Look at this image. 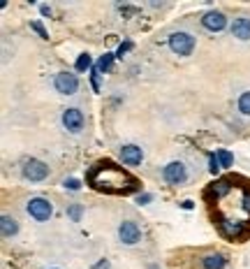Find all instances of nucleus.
I'll use <instances>...</instances> for the list:
<instances>
[{
    "label": "nucleus",
    "mask_w": 250,
    "mask_h": 269,
    "mask_svg": "<svg viewBox=\"0 0 250 269\" xmlns=\"http://www.w3.org/2000/svg\"><path fill=\"white\" fill-rule=\"evenodd\" d=\"M225 265H227V260L220 253H211V255H206L202 260V267L204 269H225Z\"/></svg>",
    "instance_id": "nucleus-12"
},
{
    "label": "nucleus",
    "mask_w": 250,
    "mask_h": 269,
    "mask_svg": "<svg viewBox=\"0 0 250 269\" xmlns=\"http://www.w3.org/2000/svg\"><path fill=\"white\" fill-rule=\"evenodd\" d=\"M162 176H165L167 184H172V186H178V184H183L186 181V165L183 163H178V160H174V163H169V165L162 169Z\"/></svg>",
    "instance_id": "nucleus-6"
},
{
    "label": "nucleus",
    "mask_w": 250,
    "mask_h": 269,
    "mask_svg": "<svg viewBox=\"0 0 250 269\" xmlns=\"http://www.w3.org/2000/svg\"><path fill=\"white\" fill-rule=\"evenodd\" d=\"M23 176L28 179V181H44L47 176H49V167L44 165L42 160H26V165H23Z\"/></svg>",
    "instance_id": "nucleus-5"
},
{
    "label": "nucleus",
    "mask_w": 250,
    "mask_h": 269,
    "mask_svg": "<svg viewBox=\"0 0 250 269\" xmlns=\"http://www.w3.org/2000/svg\"><path fill=\"white\" fill-rule=\"evenodd\" d=\"M114 53H104V56H100V61L95 63V70L97 72H107L109 67H111V63H114Z\"/></svg>",
    "instance_id": "nucleus-15"
},
{
    "label": "nucleus",
    "mask_w": 250,
    "mask_h": 269,
    "mask_svg": "<svg viewBox=\"0 0 250 269\" xmlns=\"http://www.w3.org/2000/svg\"><path fill=\"white\" fill-rule=\"evenodd\" d=\"M31 28H32L35 33H37V35H40L42 40H49V33L44 31V26H42L40 21H32V23H31Z\"/></svg>",
    "instance_id": "nucleus-18"
},
{
    "label": "nucleus",
    "mask_w": 250,
    "mask_h": 269,
    "mask_svg": "<svg viewBox=\"0 0 250 269\" xmlns=\"http://www.w3.org/2000/svg\"><path fill=\"white\" fill-rule=\"evenodd\" d=\"M0 230H2V237L10 239L19 232V225H16V220H14L12 216H2L0 218Z\"/></svg>",
    "instance_id": "nucleus-13"
},
{
    "label": "nucleus",
    "mask_w": 250,
    "mask_h": 269,
    "mask_svg": "<svg viewBox=\"0 0 250 269\" xmlns=\"http://www.w3.org/2000/svg\"><path fill=\"white\" fill-rule=\"evenodd\" d=\"M93 269H109V262H107V260H100V262H97Z\"/></svg>",
    "instance_id": "nucleus-24"
},
{
    "label": "nucleus",
    "mask_w": 250,
    "mask_h": 269,
    "mask_svg": "<svg viewBox=\"0 0 250 269\" xmlns=\"http://www.w3.org/2000/svg\"><path fill=\"white\" fill-rule=\"evenodd\" d=\"M26 211H28V216L35 218V220H49L53 214V207L51 202L47 200V197H31L28 200V204H26Z\"/></svg>",
    "instance_id": "nucleus-2"
},
{
    "label": "nucleus",
    "mask_w": 250,
    "mask_h": 269,
    "mask_svg": "<svg viewBox=\"0 0 250 269\" xmlns=\"http://www.w3.org/2000/svg\"><path fill=\"white\" fill-rule=\"evenodd\" d=\"M118 239H121L123 244H127V246H132V244H137V241L141 239V230H139V225L132 223V220H123V223L118 225Z\"/></svg>",
    "instance_id": "nucleus-7"
},
{
    "label": "nucleus",
    "mask_w": 250,
    "mask_h": 269,
    "mask_svg": "<svg viewBox=\"0 0 250 269\" xmlns=\"http://www.w3.org/2000/svg\"><path fill=\"white\" fill-rule=\"evenodd\" d=\"M151 200H153V195H148V193H146V195H139V197H137V204H148Z\"/></svg>",
    "instance_id": "nucleus-23"
},
{
    "label": "nucleus",
    "mask_w": 250,
    "mask_h": 269,
    "mask_svg": "<svg viewBox=\"0 0 250 269\" xmlns=\"http://www.w3.org/2000/svg\"><path fill=\"white\" fill-rule=\"evenodd\" d=\"M62 188H65V190H79V188H81V181H79V179H65V181H62Z\"/></svg>",
    "instance_id": "nucleus-19"
},
{
    "label": "nucleus",
    "mask_w": 250,
    "mask_h": 269,
    "mask_svg": "<svg viewBox=\"0 0 250 269\" xmlns=\"http://www.w3.org/2000/svg\"><path fill=\"white\" fill-rule=\"evenodd\" d=\"M239 112H241V114H246V116H250V91L241 93V98H239Z\"/></svg>",
    "instance_id": "nucleus-17"
},
{
    "label": "nucleus",
    "mask_w": 250,
    "mask_h": 269,
    "mask_svg": "<svg viewBox=\"0 0 250 269\" xmlns=\"http://www.w3.org/2000/svg\"><path fill=\"white\" fill-rule=\"evenodd\" d=\"M232 35L236 40H250V19L239 17V19L232 21Z\"/></svg>",
    "instance_id": "nucleus-11"
},
{
    "label": "nucleus",
    "mask_w": 250,
    "mask_h": 269,
    "mask_svg": "<svg viewBox=\"0 0 250 269\" xmlns=\"http://www.w3.org/2000/svg\"><path fill=\"white\" fill-rule=\"evenodd\" d=\"M216 155H218V160H220V167H232V163H234V155L229 153V151H225V149H218Z\"/></svg>",
    "instance_id": "nucleus-16"
},
{
    "label": "nucleus",
    "mask_w": 250,
    "mask_h": 269,
    "mask_svg": "<svg viewBox=\"0 0 250 269\" xmlns=\"http://www.w3.org/2000/svg\"><path fill=\"white\" fill-rule=\"evenodd\" d=\"M70 216H72L74 220H79V218H81V207H79V204H74V207L70 209Z\"/></svg>",
    "instance_id": "nucleus-21"
},
{
    "label": "nucleus",
    "mask_w": 250,
    "mask_h": 269,
    "mask_svg": "<svg viewBox=\"0 0 250 269\" xmlns=\"http://www.w3.org/2000/svg\"><path fill=\"white\" fill-rule=\"evenodd\" d=\"M91 184L97 190H111V193H121V190H130L137 186V181L132 176L123 172L121 167H116L114 163H100L93 167V172L88 174Z\"/></svg>",
    "instance_id": "nucleus-1"
},
{
    "label": "nucleus",
    "mask_w": 250,
    "mask_h": 269,
    "mask_svg": "<svg viewBox=\"0 0 250 269\" xmlns=\"http://www.w3.org/2000/svg\"><path fill=\"white\" fill-rule=\"evenodd\" d=\"M40 12L44 14V17H51V7H49V5H42V7H40Z\"/></svg>",
    "instance_id": "nucleus-25"
},
{
    "label": "nucleus",
    "mask_w": 250,
    "mask_h": 269,
    "mask_svg": "<svg viewBox=\"0 0 250 269\" xmlns=\"http://www.w3.org/2000/svg\"><path fill=\"white\" fill-rule=\"evenodd\" d=\"M169 49L174 53H178V56H190L192 53V49H195V37L190 35V33H172L169 35Z\"/></svg>",
    "instance_id": "nucleus-3"
},
{
    "label": "nucleus",
    "mask_w": 250,
    "mask_h": 269,
    "mask_svg": "<svg viewBox=\"0 0 250 269\" xmlns=\"http://www.w3.org/2000/svg\"><path fill=\"white\" fill-rule=\"evenodd\" d=\"M202 26H204L206 31H211V33H218V31H222V28L227 26V17H225L222 12H218V10L206 12V14L202 17Z\"/></svg>",
    "instance_id": "nucleus-8"
},
{
    "label": "nucleus",
    "mask_w": 250,
    "mask_h": 269,
    "mask_svg": "<svg viewBox=\"0 0 250 269\" xmlns=\"http://www.w3.org/2000/svg\"><path fill=\"white\" fill-rule=\"evenodd\" d=\"M53 86H56V91L61 95H74L79 91V79H77V74L58 72L53 77Z\"/></svg>",
    "instance_id": "nucleus-4"
},
{
    "label": "nucleus",
    "mask_w": 250,
    "mask_h": 269,
    "mask_svg": "<svg viewBox=\"0 0 250 269\" xmlns=\"http://www.w3.org/2000/svg\"><path fill=\"white\" fill-rule=\"evenodd\" d=\"M79 72H86V70H93V58H91V53H81L79 58H77V65H74Z\"/></svg>",
    "instance_id": "nucleus-14"
},
{
    "label": "nucleus",
    "mask_w": 250,
    "mask_h": 269,
    "mask_svg": "<svg viewBox=\"0 0 250 269\" xmlns=\"http://www.w3.org/2000/svg\"><path fill=\"white\" fill-rule=\"evenodd\" d=\"M130 47H132V42H125V44H121V47H118V53H116V56H118V58H123V53L127 51Z\"/></svg>",
    "instance_id": "nucleus-22"
},
{
    "label": "nucleus",
    "mask_w": 250,
    "mask_h": 269,
    "mask_svg": "<svg viewBox=\"0 0 250 269\" xmlns=\"http://www.w3.org/2000/svg\"><path fill=\"white\" fill-rule=\"evenodd\" d=\"M208 169H211V174H216L220 169V160L216 153H211V158H208Z\"/></svg>",
    "instance_id": "nucleus-20"
},
{
    "label": "nucleus",
    "mask_w": 250,
    "mask_h": 269,
    "mask_svg": "<svg viewBox=\"0 0 250 269\" xmlns=\"http://www.w3.org/2000/svg\"><path fill=\"white\" fill-rule=\"evenodd\" d=\"M62 125H65V130H70V133H79L83 128V114L77 107L65 109V112H62Z\"/></svg>",
    "instance_id": "nucleus-9"
},
{
    "label": "nucleus",
    "mask_w": 250,
    "mask_h": 269,
    "mask_svg": "<svg viewBox=\"0 0 250 269\" xmlns=\"http://www.w3.org/2000/svg\"><path fill=\"white\" fill-rule=\"evenodd\" d=\"M181 207H183V209H192V207H195V204H192V202H190V200H186V202H183V204H181Z\"/></svg>",
    "instance_id": "nucleus-26"
},
{
    "label": "nucleus",
    "mask_w": 250,
    "mask_h": 269,
    "mask_svg": "<svg viewBox=\"0 0 250 269\" xmlns=\"http://www.w3.org/2000/svg\"><path fill=\"white\" fill-rule=\"evenodd\" d=\"M121 160H123L125 165H141V160H144V151H141V146L137 144H125L121 146Z\"/></svg>",
    "instance_id": "nucleus-10"
}]
</instances>
